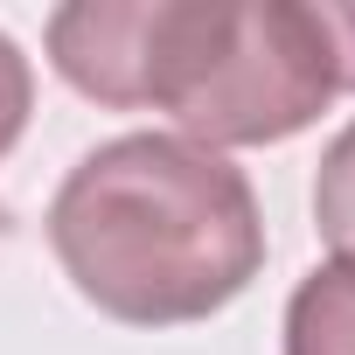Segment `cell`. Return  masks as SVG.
Returning a JSON list of instances; mask_svg holds the SVG:
<instances>
[{
    "label": "cell",
    "mask_w": 355,
    "mask_h": 355,
    "mask_svg": "<svg viewBox=\"0 0 355 355\" xmlns=\"http://www.w3.org/2000/svg\"><path fill=\"white\" fill-rule=\"evenodd\" d=\"M49 63L77 98L167 112L209 153L279 146L341 98L306 0H70L49 15Z\"/></svg>",
    "instance_id": "1"
},
{
    "label": "cell",
    "mask_w": 355,
    "mask_h": 355,
    "mask_svg": "<svg viewBox=\"0 0 355 355\" xmlns=\"http://www.w3.org/2000/svg\"><path fill=\"white\" fill-rule=\"evenodd\" d=\"M313 230L334 258H355V125H341L313 167Z\"/></svg>",
    "instance_id": "4"
},
{
    "label": "cell",
    "mask_w": 355,
    "mask_h": 355,
    "mask_svg": "<svg viewBox=\"0 0 355 355\" xmlns=\"http://www.w3.org/2000/svg\"><path fill=\"white\" fill-rule=\"evenodd\" d=\"M286 355H355V258H327L293 286Z\"/></svg>",
    "instance_id": "3"
},
{
    "label": "cell",
    "mask_w": 355,
    "mask_h": 355,
    "mask_svg": "<svg viewBox=\"0 0 355 355\" xmlns=\"http://www.w3.org/2000/svg\"><path fill=\"white\" fill-rule=\"evenodd\" d=\"M63 279L125 327H189L265 272V216L244 167L182 139L125 132L91 146L49 202Z\"/></svg>",
    "instance_id": "2"
},
{
    "label": "cell",
    "mask_w": 355,
    "mask_h": 355,
    "mask_svg": "<svg viewBox=\"0 0 355 355\" xmlns=\"http://www.w3.org/2000/svg\"><path fill=\"white\" fill-rule=\"evenodd\" d=\"M28 112H35V70H28L21 42L0 28V160H8L15 139L28 132Z\"/></svg>",
    "instance_id": "5"
},
{
    "label": "cell",
    "mask_w": 355,
    "mask_h": 355,
    "mask_svg": "<svg viewBox=\"0 0 355 355\" xmlns=\"http://www.w3.org/2000/svg\"><path fill=\"white\" fill-rule=\"evenodd\" d=\"M320 28H327V49H334V84L355 91V8L348 0H320Z\"/></svg>",
    "instance_id": "6"
}]
</instances>
